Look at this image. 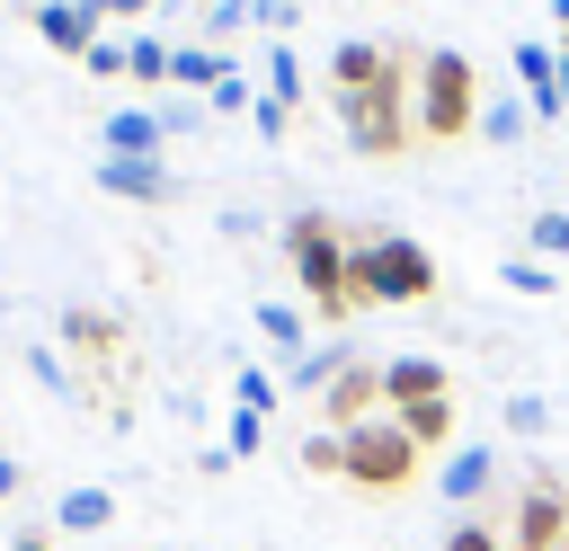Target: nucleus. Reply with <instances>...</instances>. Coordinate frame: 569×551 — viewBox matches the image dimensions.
Here are the masks:
<instances>
[{
	"label": "nucleus",
	"mask_w": 569,
	"mask_h": 551,
	"mask_svg": "<svg viewBox=\"0 0 569 551\" xmlns=\"http://www.w3.org/2000/svg\"><path fill=\"white\" fill-rule=\"evenodd\" d=\"M347 293H356V311H365V302H427V293H436L427 240H400V231L347 240Z\"/></svg>",
	"instance_id": "1"
},
{
	"label": "nucleus",
	"mask_w": 569,
	"mask_h": 551,
	"mask_svg": "<svg viewBox=\"0 0 569 551\" xmlns=\"http://www.w3.org/2000/svg\"><path fill=\"white\" fill-rule=\"evenodd\" d=\"M409 124H418V142H462V133L480 124L471 53H453V44L418 53V80H409Z\"/></svg>",
	"instance_id": "2"
},
{
	"label": "nucleus",
	"mask_w": 569,
	"mask_h": 551,
	"mask_svg": "<svg viewBox=\"0 0 569 551\" xmlns=\"http://www.w3.org/2000/svg\"><path fill=\"white\" fill-rule=\"evenodd\" d=\"M284 258H293L302 302H311L329 329L356 320V293H347V231H338L329 213H293V222H284Z\"/></svg>",
	"instance_id": "3"
},
{
	"label": "nucleus",
	"mask_w": 569,
	"mask_h": 551,
	"mask_svg": "<svg viewBox=\"0 0 569 551\" xmlns=\"http://www.w3.org/2000/svg\"><path fill=\"white\" fill-rule=\"evenodd\" d=\"M409 80H418V62H382V80L365 89V98H338V124H347V142L365 151V160H391V151H409L418 142V124H409Z\"/></svg>",
	"instance_id": "4"
},
{
	"label": "nucleus",
	"mask_w": 569,
	"mask_h": 551,
	"mask_svg": "<svg viewBox=\"0 0 569 551\" xmlns=\"http://www.w3.org/2000/svg\"><path fill=\"white\" fill-rule=\"evenodd\" d=\"M338 480H356V489H409L418 480V444L400 435V418L382 409V418H365V427H347V471Z\"/></svg>",
	"instance_id": "5"
},
{
	"label": "nucleus",
	"mask_w": 569,
	"mask_h": 551,
	"mask_svg": "<svg viewBox=\"0 0 569 551\" xmlns=\"http://www.w3.org/2000/svg\"><path fill=\"white\" fill-rule=\"evenodd\" d=\"M507 542H516V551H560V542H569V489H560L551 471H533V489L516 498Z\"/></svg>",
	"instance_id": "6"
},
{
	"label": "nucleus",
	"mask_w": 569,
	"mask_h": 551,
	"mask_svg": "<svg viewBox=\"0 0 569 551\" xmlns=\"http://www.w3.org/2000/svg\"><path fill=\"white\" fill-rule=\"evenodd\" d=\"M365 418H382V355H356L329 391H320V427H365Z\"/></svg>",
	"instance_id": "7"
},
{
	"label": "nucleus",
	"mask_w": 569,
	"mask_h": 551,
	"mask_svg": "<svg viewBox=\"0 0 569 551\" xmlns=\"http://www.w3.org/2000/svg\"><path fill=\"white\" fill-rule=\"evenodd\" d=\"M98 187L124 196V204H169V196H178L169 160H107V151H98Z\"/></svg>",
	"instance_id": "8"
},
{
	"label": "nucleus",
	"mask_w": 569,
	"mask_h": 551,
	"mask_svg": "<svg viewBox=\"0 0 569 551\" xmlns=\"http://www.w3.org/2000/svg\"><path fill=\"white\" fill-rule=\"evenodd\" d=\"M98 142H107V160H169V133H160L151 107H116Z\"/></svg>",
	"instance_id": "9"
},
{
	"label": "nucleus",
	"mask_w": 569,
	"mask_h": 551,
	"mask_svg": "<svg viewBox=\"0 0 569 551\" xmlns=\"http://www.w3.org/2000/svg\"><path fill=\"white\" fill-rule=\"evenodd\" d=\"M453 391V373L436 355H382V409H409V400H436Z\"/></svg>",
	"instance_id": "10"
},
{
	"label": "nucleus",
	"mask_w": 569,
	"mask_h": 551,
	"mask_svg": "<svg viewBox=\"0 0 569 551\" xmlns=\"http://www.w3.org/2000/svg\"><path fill=\"white\" fill-rule=\"evenodd\" d=\"M516 80H525V98H533V116L551 124V116H569L560 107V62H551V44L542 36H516Z\"/></svg>",
	"instance_id": "11"
},
{
	"label": "nucleus",
	"mask_w": 569,
	"mask_h": 551,
	"mask_svg": "<svg viewBox=\"0 0 569 551\" xmlns=\"http://www.w3.org/2000/svg\"><path fill=\"white\" fill-rule=\"evenodd\" d=\"M36 36H44L53 53H89L107 27H98V9H89V0H44V9H36Z\"/></svg>",
	"instance_id": "12"
},
{
	"label": "nucleus",
	"mask_w": 569,
	"mask_h": 551,
	"mask_svg": "<svg viewBox=\"0 0 569 551\" xmlns=\"http://www.w3.org/2000/svg\"><path fill=\"white\" fill-rule=\"evenodd\" d=\"M240 62L222 53V44H169V80H178V98H204L213 80H231Z\"/></svg>",
	"instance_id": "13"
},
{
	"label": "nucleus",
	"mask_w": 569,
	"mask_h": 551,
	"mask_svg": "<svg viewBox=\"0 0 569 551\" xmlns=\"http://www.w3.org/2000/svg\"><path fill=\"white\" fill-rule=\"evenodd\" d=\"M400 418V435L418 444V453H436V444H453V427H462V409H453V391H436V400H409V409H391Z\"/></svg>",
	"instance_id": "14"
},
{
	"label": "nucleus",
	"mask_w": 569,
	"mask_h": 551,
	"mask_svg": "<svg viewBox=\"0 0 569 551\" xmlns=\"http://www.w3.org/2000/svg\"><path fill=\"white\" fill-rule=\"evenodd\" d=\"M382 62H391L382 44H365V36H347V44L329 53V89H338V98H365V89L382 80Z\"/></svg>",
	"instance_id": "15"
},
{
	"label": "nucleus",
	"mask_w": 569,
	"mask_h": 551,
	"mask_svg": "<svg viewBox=\"0 0 569 551\" xmlns=\"http://www.w3.org/2000/svg\"><path fill=\"white\" fill-rule=\"evenodd\" d=\"M489 480H498V453H489V444H453V462H445L436 489H445L453 507H471V498H489Z\"/></svg>",
	"instance_id": "16"
},
{
	"label": "nucleus",
	"mask_w": 569,
	"mask_h": 551,
	"mask_svg": "<svg viewBox=\"0 0 569 551\" xmlns=\"http://www.w3.org/2000/svg\"><path fill=\"white\" fill-rule=\"evenodd\" d=\"M107 524H116V498L98 480H80V489L53 498V533H107Z\"/></svg>",
	"instance_id": "17"
},
{
	"label": "nucleus",
	"mask_w": 569,
	"mask_h": 551,
	"mask_svg": "<svg viewBox=\"0 0 569 551\" xmlns=\"http://www.w3.org/2000/svg\"><path fill=\"white\" fill-rule=\"evenodd\" d=\"M62 338H71V347H80L89 364H107V355L124 347V329H116V320H107L98 302H71V311H62Z\"/></svg>",
	"instance_id": "18"
},
{
	"label": "nucleus",
	"mask_w": 569,
	"mask_h": 551,
	"mask_svg": "<svg viewBox=\"0 0 569 551\" xmlns=\"http://www.w3.org/2000/svg\"><path fill=\"white\" fill-rule=\"evenodd\" d=\"M347 364H356V347H338V338H329V347H302V355L284 364V391H329Z\"/></svg>",
	"instance_id": "19"
},
{
	"label": "nucleus",
	"mask_w": 569,
	"mask_h": 551,
	"mask_svg": "<svg viewBox=\"0 0 569 551\" xmlns=\"http://www.w3.org/2000/svg\"><path fill=\"white\" fill-rule=\"evenodd\" d=\"M258 89H267L276 107H302V98H311V80H302L293 44H267V62H258Z\"/></svg>",
	"instance_id": "20"
},
{
	"label": "nucleus",
	"mask_w": 569,
	"mask_h": 551,
	"mask_svg": "<svg viewBox=\"0 0 569 551\" xmlns=\"http://www.w3.org/2000/svg\"><path fill=\"white\" fill-rule=\"evenodd\" d=\"M249 320H258V338H267V347H276V355H284V364H293V355H302V347H311V338H302V311H293V302H258V311H249Z\"/></svg>",
	"instance_id": "21"
},
{
	"label": "nucleus",
	"mask_w": 569,
	"mask_h": 551,
	"mask_svg": "<svg viewBox=\"0 0 569 551\" xmlns=\"http://www.w3.org/2000/svg\"><path fill=\"white\" fill-rule=\"evenodd\" d=\"M276 400H284V382H276L267 364H240V373H231V409H249V418H267Z\"/></svg>",
	"instance_id": "22"
},
{
	"label": "nucleus",
	"mask_w": 569,
	"mask_h": 551,
	"mask_svg": "<svg viewBox=\"0 0 569 551\" xmlns=\"http://www.w3.org/2000/svg\"><path fill=\"white\" fill-rule=\"evenodd\" d=\"M124 80H169V44L160 36H124Z\"/></svg>",
	"instance_id": "23"
},
{
	"label": "nucleus",
	"mask_w": 569,
	"mask_h": 551,
	"mask_svg": "<svg viewBox=\"0 0 569 551\" xmlns=\"http://www.w3.org/2000/svg\"><path fill=\"white\" fill-rule=\"evenodd\" d=\"M204 107H213V116H249V107H258V80H249V71H231V80H213V89H204Z\"/></svg>",
	"instance_id": "24"
},
{
	"label": "nucleus",
	"mask_w": 569,
	"mask_h": 551,
	"mask_svg": "<svg viewBox=\"0 0 569 551\" xmlns=\"http://www.w3.org/2000/svg\"><path fill=\"white\" fill-rule=\"evenodd\" d=\"M471 133H489V142H525V107H516V98H489Z\"/></svg>",
	"instance_id": "25"
},
{
	"label": "nucleus",
	"mask_w": 569,
	"mask_h": 551,
	"mask_svg": "<svg viewBox=\"0 0 569 551\" xmlns=\"http://www.w3.org/2000/svg\"><path fill=\"white\" fill-rule=\"evenodd\" d=\"M498 284H507V293H560V276H551L542 258H507V267H498Z\"/></svg>",
	"instance_id": "26"
},
{
	"label": "nucleus",
	"mask_w": 569,
	"mask_h": 551,
	"mask_svg": "<svg viewBox=\"0 0 569 551\" xmlns=\"http://www.w3.org/2000/svg\"><path fill=\"white\" fill-rule=\"evenodd\" d=\"M302 471H347V435L338 427H311L302 435Z\"/></svg>",
	"instance_id": "27"
},
{
	"label": "nucleus",
	"mask_w": 569,
	"mask_h": 551,
	"mask_svg": "<svg viewBox=\"0 0 569 551\" xmlns=\"http://www.w3.org/2000/svg\"><path fill=\"white\" fill-rule=\"evenodd\" d=\"M151 116H160V133H169V142H178V133H196V124H204V116H213V107H204V98H160V107H151Z\"/></svg>",
	"instance_id": "28"
},
{
	"label": "nucleus",
	"mask_w": 569,
	"mask_h": 551,
	"mask_svg": "<svg viewBox=\"0 0 569 551\" xmlns=\"http://www.w3.org/2000/svg\"><path fill=\"white\" fill-rule=\"evenodd\" d=\"M542 427H551V400L542 391H516L507 400V435H542Z\"/></svg>",
	"instance_id": "29"
},
{
	"label": "nucleus",
	"mask_w": 569,
	"mask_h": 551,
	"mask_svg": "<svg viewBox=\"0 0 569 551\" xmlns=\"http://www.w3.org/2000/svg\"><path fill=\"white\" fill-rule=\"evenodd\" d=\"M27 373H36V382H44V391H62V400H71V391H80V382H71V364H62V355H53V347H27Z\"/></svg>",
	"instance_id": "30"
},
{
	"label": "nucleus",
	"mask_w": 569,
	"mask_h": 551,
	"mask_svg": "<svg viewBox=\"0 0 569 551\" xmlns=\"http://www.w3.org/2000/svg\"><path fill=\"white\" fill-rule=\"evenodd\" d=\"M284 124H293V107H276V98L258 89V107H249V133H258V142H284Z\"/></svg>",
	"instance_id": "31"
},
{
	"label": "nucleus",
	"mask_w": 569,
	"mask_h": 551,
	"mask_svg": "<svg viewBox=\"0 0 569 551\" xmlns=\"http://www.w3.org/2000/svg\"><path fill=\"white\" fill-rule=\"evenodd\" d=\"M533 258H569V213H533Z\"/></svg>",
	"instance_id": "32"
},
{
	"label": "nucleus",
	"mask_w": 569,
	"mask_h": 551,
	"mask_svg": "<svg viewBox=\"0 0 569 551\" xmlns=\"http://www.w3.org/2000/svg\"><path fill=\"white\" fill-rule=\"evenodd\" d=\"M445 551H507V542H498V533H489L480 515H453V533H445Z\"/></svg>",
	"instance_id": "33"
},
{
	"label": "nucleus",
	"mask_w": 569,
	"mask_h": 551,
	"mask_svg": "<svg viewBox=\"0 0 569 551\" xmlns=\"http://www.w3.org/2000/svg\"><path fill=\"white\" fill-rule=\"evenodd\" d=\"M80 62H89V71H98V80H124V36H98V44H89V53H80Z\"/></svg>",
	"instance_id": "34"
},
{
	"label": "nucleus",
	"mask_w": 569,
	"mask_h": 551,
	"mask_svg": "<svg viewBox=\"0 0 569 551\" xmlns=\"http://www.w3.org/2000/svg\"><path fill=\"white\" fill-rule=\"evenodd\" d=\"M267 444V418H249V409H231V435H222V453H258Z\"/></svg>",
	"instance_id": "35"
},
{
	"label": "nucleus",
	"mask_w": 569,
	"mask_h": 551,
	"mask_svg": "<svg viewBox=\"0 0 569 551\" xmlns=\"http://www.w3.org/2000/svg\"><path fill=\"white\" fill-rule=\"evenodd\" d=\"M231 27H249V0H213V9H204V44H222Z\"/></svg>",
	"instance_id": "36"
},
{
	"label": "nucleus",
	"mask_w": 569,
	"mask_h": 551,
	"mask_svg": "<svg viewBox=\"0 0 569 551\" xmlns=\"http://www.w3.org/2000/svg\"><path fill=\"white\" fill-rule=\"evenodd\" d=\"M249 18H258L267 36H284V27H293V0H249Z\"/></svg>",
	"instance_id": "37"
},
{
	"label": "nucleus",
	"mask_w": 569,
	"mask_h": 551,
	"mask_svg": "<svg viewBox=\"0 0 569 551\" xmlns=\"http://www.w3.org/2000/svg\"><path fill=\"white\" fill-rule=\"evenodd\" d=\"M9 551H53V524H18V533H9Z\"/></svg>",
	"instance_id": "38"
},
{
	"label": "nucleus",
	"mask_w": 569,
	"mask_h": 551,
	"mask_svg": "<svg viewBox=\"0 0 569 551\" xmlns=\"http://www.w3.org/2000/svg\"><path fill=\"white\" fill-rule=\"evenodd\" d=\"M89 9H98V27H107V18H142V9H160V0H89Z\"/></svg>",
	"instance_id": "39"
},
{
	"label": "nucleus",
	"mask_w": 569,
	"mask_h": 551,
	"mask_svg": "<svg viewBox=\"0 0 569 551\" xmlns=\"http://www.w3.org/2000/svg\"><path fill=\"white\" fill-rule=\"evenodd\" d=\"M9 498H18V462L0 453V507H9Z\"/></svg>",
	"instance_id": "40"
},
{
	"label": "nucleus",
	"mask_w": 569,
	"mask_h": 551,
	"mask_svg": "<svg viewBox=\"0 0 569 551\" xmlns=\"http://www.w3.org/2000/svg\"><path fill=\"white\" fill-rule=\"evenodd\" d=\"M551 62H560V107H569V36L551 44Z\"/></svg>",
	"instance_id": "41"
},
{
	"label": "nucleus",
	"mask_w": 569,
	"mask_h": 551,
	"mask_svg": "<svg viewBox=\"0 0 569 551\" xmlns=\"http://www.w3.org/2000/svg\"><path fill=\"white\" fill-rule=\"evenodd\" d=\"M551 18H560V27H569V0H551Z\"/></svg>",
	"instance_id": "42"
},
{
	"label": "nucleus",
	"mask_w": 569,
	"mask_h": 551,
	"mask_svg": "<svg viewBox=\"0 0 569 551\" xmlns=\"http://www.w3.org/2000/svg\"><path fill=\"white\" fill-rule=\"evenodd\" d=\"M507 551H516V542H507Z\"/></svg>",
	"instance_id": "43"
}]
</instances>
